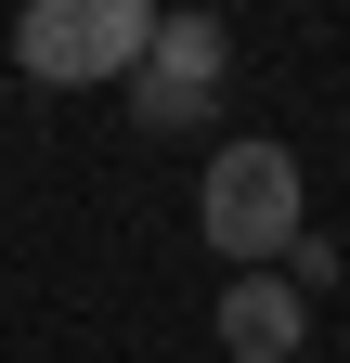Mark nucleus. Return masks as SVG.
<instances>
[{
    "mask_svg": "<svg viewBox=\"0 0 350 363\" xmlns=\"http://www.w3.org/2000/svg\"><path fill=\"white\" fill-rule=\"evenodd\" d=\"M156 78H182V91H221V65H234V26L221 13H156V52H143Z\"/></svg>",
    "mask_w": 350,
    "mask_h": 363,
    "instance_id": "obj_4",
    "label": "nucleus"
},
{
    "mask_svg": "<svg viewBox=\"0 0 350 363\" xmlns=\"http://www.w3.org/2000/svg\"><path fill=\"white\" fill-rule=\"evenodd\" d=\"M298 337H312V298L286 272H234L221 286V350L234 363H298Z\"/></svg>",
    "mask_w": 350,
    "mask_h": 363,
    "instance_id": "obj_3",
    "label": "nucleus"
},
{
    "mask_svg": "<svg viewBox=\"0 0 350 363\" xmlns=\"http://www.w3.org/2000/svg\"><path fill=\"white\" fill-rule=\"evenodd\" d=\"M143 52H156V0H26L13 13V65L52 91L143 78Z\"/></svg>",
    "mask_w": 350,
    "mask_h": 363,
    "instance_id": "obj_2",
    "label": "nucleus"
},
{
    "mask_svg": "<svg viewBox=\"0 0 350 363\" xmlns=\"http://www.w3.org/2000/svg\"><path fill=\"white\" fill-rule=\"evenodd\" d=\"M273 272H286V286H298V298H324V286H337V234H298V247H286Z\"/></svg>",
    "mask_w": 350,
    "mask_h": 363,
    "instance_id": "obj_6",
    "label": "nucleus"
},
{
    "mask_svg": "<svg viewBox=\"0 0 350 363\" xmlns=\"http://www.w3.org/2000/svg\"><path fill=\"white\" fill-rule=\"evenodd\" d=\"M195 234L221 247V272H273L298 234H312L298 156L286 143H221V156H208V195H195Z\"/></svg>",
    "mask_w": 350,
    "mask_h": 363,
    "instance_id": "obj_1",
    "label": "nucleus"
},
{
    "mask_svg": "<svg viewBox=\"0 0 350 363\" xmlns=\"http://www.w3.org/2000/svg\"><path fill=\"white\" fill-rule=\"evenodd\" d=\"M208 104H221V91H182V78H156V65L130 78V117H143L156 143H182V130H208Z\"/></svg>",
    "mask_w": 350,
    "mask_h": 363,
    "instance_id": "obj_5",
    "label": "nucleus"
}]
</instances>
